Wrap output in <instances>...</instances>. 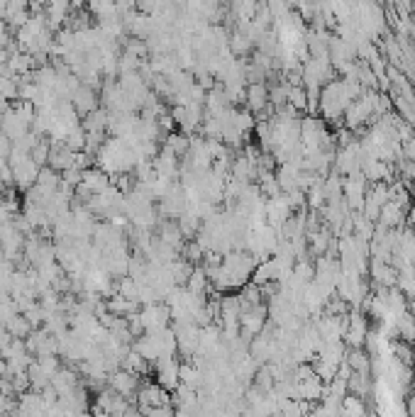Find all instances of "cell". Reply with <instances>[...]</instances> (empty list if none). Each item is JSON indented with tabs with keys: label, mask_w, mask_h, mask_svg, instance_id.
<instances>
[{
	"label": "cell",
	"mask_w": 415,
	"mask_h": 417,
	"mask_svg": "<svg viewBox=\"0 0 415 417\" xmlns=\"http://www.w3.org/2000/svg\"><path fill=\"white\" fill-rule=\"evenodd\" d=\"M108 385H110L113 393H117L120 398L127 400V398H132V395H137L142 380H139V376H134V373L124 371V368H117L115 373L108 376Z\"/></svg>",
	"instance_id": "6da1fadb"
},
{
	"label": "cell",
	"mask_w": 415,
	"mask_h": 417,
	"mask_svg": "<svg viewBox=\"0 0 415 417\" xmlns=\"http://www.w3.org/2000/svg\"><path fill=\"white\" fill-rule=\"evenodd\" d=\"M71 105H74V110L79 115H91L93 110H98L101 108V101H98V93L96 88H88V86H79V91L74 93V98H71Z\"/></svg>",
	"instance_id": "7a4b0ae2"
},
{
	"label": "cell",
	"mask_w": 415,
	"mask_h": 417,
	"mask_svg": "<svg viewBox=\"0 0 415 417\" xmlns=\"http://www.w3.org/2000/svg\"><path fill=\"white\" fill-rule=\"evenodd\" d=\"M245 101H247V108L252 113H259L264 105H267V101H269V91H267V86L264 83H249L247 86V91H245Z\"/></svg>",
	"instance_id": "3957f363"
},
{
	"label": "cell",
	"mask_w": 415,
	"mask_h": 417,
	"mask_svg": "<svg viewBox=\"0 0 415 417\" xmlns=\"http://www.w3.org/2000/svg\"><path fill=\"white\" fill-rule=\"evenodd\" d=\"M5 330L10 332V335H13V340H27L30 335H32L34 332V327L30 325V320L25 315H13L8 320V325H5Z\"/></svg>",
	"instance_id": "277c9868"
},
{
	"label": "cell",
	"mask_w": 415,
	"mask_h": 417,
	"mask_svg": "<svg viewBox=\"0 0 415 417\" xmlns=\"http://www.w3.org/2000/svg\"><path fill=\"white\" fill-rule=\"evenodd\" d=\"M144 417H176V415H174V410H171V405H159V408L147 410Z\"/></svg>",
	"instance_id": "5b68a950"
},
{
	"label": "cell",
	"mask_w": 415,
	"mask_h": 417,
	"mask_svg": "<svg viewBox=\"0 0 415 417\" xmlns=\"http://www.w3.org/2000/svg\"><path fill=\"white\" fill-rule=\"evenodd\" d=\"M10 344H13V335H10L5 327H0V357H3V352L10 347Z\"/></svg>",
	"instance_id": "8992f818"
}]
</instances>
